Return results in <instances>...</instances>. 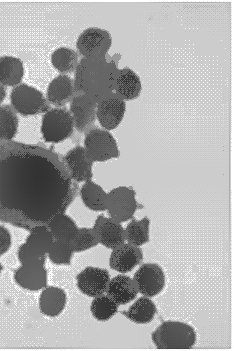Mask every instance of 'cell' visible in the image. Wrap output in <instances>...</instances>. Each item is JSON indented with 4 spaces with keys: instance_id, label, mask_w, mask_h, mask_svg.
<instances>
[{
    "instance_id": "603a6c76",
    "label": "cell",
    "mask_w": 234,
    "mask_h": 351,
    "mask_svg": "<svg viewBox=\"0 0 234 351\" xmlns=\"http://www.w3.org/2000/svg\"><path fill=\"white\" fill-rule=\"evenodd\" d=\"M78 53L68 47H60L53 51L51 61L53 66L61 74L74 71L79 62Z\"/></svg>"
},
{
    "instance_id": "83f0119b",
    "label": "cell",
    "mask_w": 234,
    "mask_h": 351,
    "mask_svg": "<svg viewBox=\"0 0 234 351\" xmlns=\"http://www.w3.org/2000/svg\"><path fill=\"white\" fill-rule=\"evenodd\" d=\"M118 304L107 295L94 297L90 309L95 318L101 321H107L113 316L118 310Z\"/></svg>"
},
{
    "instance_id": "e575fe53",
    "label": "cell",
    "mask_w": 234,
    "mask_h": 351,
    "mask_svg": "<svg viewBox=\"0 0 234 351\" xmlns=\"http://www.w3.org/2000/svg\"><path fill=\"white\" fill-rule=\"evenodd\" d=\"M2 270H3V266H2V264H1V262H0V274H1V272H2Z\"/></svg>"
},
{
    "instance_id": "3957f363",
    "label": "cell",
    "mask_w": 234,
    "mask_h": 351,
    "mask_svg": "<svg viewBox=\"0 0 234 351\" xmlns=\"http://www.w3.org/2000/svg\"><path fill=\"white\" fill-rule=\"evenodd\" d=\"M151 337L159 349H190L196 341L194 328L186 323L177 321L163 322L153 332Z\"/></svg>"
},
{
    "instance_id": "277c9868",
    "label": "cell",
    "mask_w": 234,
    "mask_h": 351,
    "mask_svg": "<svg viewBox=\"0 0 234 351\" xmlns=\"http://www.w3.org/2000/svg\"><path fill=\"white\" fill-rule=\"evenodd\" d=\"M74 129L73 119L68 109L56 107L49 108L44 113L41 132L45 142H61L71 136Z\"/></svg>"
},
{
    "instance_id": "f1b7e54d",
    "label": "cell",
    "mask_w": 234,
    "mask_h": 351,
    "mask_svg": "<svg viewBox=\"0 0 234 351\" xmlns=\"http://www.w3.org/2000/svg\"><path fill=\"white\" fill-rule=\"evenodd\" d=\"M54 241L48 227H41L30 231L25 243L38 253L46 255Z\"/></svg>"
},
{
    "instance_id": "7a4b0ae2",
    "label": "cell",
    "mask_w": 234,
    "mask_h": 351,
    "mask_svg": "<svg viewBox=\"0 0 234 351\" xmlns=\"http://www.w3.org/2000/svg\"><path fill=\"white\" fill-rule=\"evenodd\" d=\"M118 69L116 60L107 54L94 59L83 57L79 60L73 78L79 92L98 101L114 90Z\"/></svg>"
},
{
    "instance_id": "d6986e66",
    "label": "cell",
    "mask_w": 234,
    "mask_h": 351,
    "mask_svg": "<svg viewBox=\"0 0 234 351\" xmlns=\"http://www.w3.org/2000/svg\"><path fill=\"white\" fill-rule=\"evenodd\" d=\"M66 301V294L62 289L56 286H46L42 289L39 297V309L46 316L56 317L64 309Z\"/></svg>"
},
{
    "instance_id": "d6a6232c",
    "label": "cell",
    "mask_w": 234,
    "mask_h": 351,
    "mask_svg": "<svg viewBox=\"0 0 234 351\" xmlns=\"http://www.w3.org/2000/svg\"><path fill=\"white\" fill-rule=\"evenodd\" d=\"M12 244V237L6 227L0 225V256L5 254Z\"/></svg>"
},
{
    "instance_id": "484cf974",
    "label": "cell",
    "mask_w": 234,
    "mask_h": 351,
    "mask_svg": "<svg viewBox=\"0 0 234 351\" xmlns=\"http://www.w3.org/2000/svg\"><path fill=\"white\" fill-rule=\"evenodd\" d=\"M48 228L54 240L69 242L79 227L72 218L63 213L54 218Z\"/></svg>"
},
{
    "instance_id": "52a82bcc",
    "label": "cell",
    "mask_w": 234,
    "mask_h": 351,
    "mask_svg": "<svg viewBox=\"0 0 234 351\" xmlns=\"http://www.w3.org/2000/svg\"><path fill=\"white\" fill-rule=\"evenodd\" d=\"M135 196V191L126 186L111 190L108 193L106 210L109 217L120 223L131 219L138 207Z\"/></svg>"
},
{
    "instance_id": "9a60e30c",
    "label": "cell",
    "mask_w": 234,
    "mask_h": 351,
    "mask_svg": "<svg viewBox=\"0 0 234 351\" xmlns=\"http://www.w3.org/2000/svg\"><path fill=\"white\" fill-rule=\"evenodd\" d=\"M79 93L73 78L65 74L55 76L49 83L46 99L56 107H62L70 102Z\"/></svg>"
},
{
    "instance_id": "7c38bea8",
    "label": "cell",
    "mask_w": 234,
    "mask_h": 351,
    "mask_svg": "<svg viewBox=\"0 0 234 351\" xmlns=\"http://www.w3.org/2000/svg\"><path fill=\"white\" fill-rule=\"evenodd\" d=\"M63 159L69 174L74 181L85 182L92 180L94 162L84 146H77L72 148Z\"/></svg>"
},
{
    "instance_id": "6da1fadb",
    "label": "cell",
    "mask_w": 234,
    "mask_h": 351,
    "mask_svg": "<svg viewBox=\"0 0 234 351\" xmlns=\"http://www.w3.org/2000/svg\"><path fill=\"white\" fill-rule=\"evenodd\" d=\"M79 192L64 159L30 144H0V221L29 231L48 227Z\"/></svg>"
},
{
    "instance_id": "4316f807",
    "label": "cell",
    "mask_w": 234,
    "mask_h": 351,
    "mask_svg": "<svg viewBox=\"0 0 234 351\" xmlns=\"http://www.w3.org/2000/svg\"><path fill=\"white\" fill-rule=\"evenodd\" d=\"M18 128L15 111L8 105H0V144L11 141Z\"/></svg>"
},
{
    "instance_id": "ba28073f",
    "label": "cell",
    "mask_w": 234,
    "mask_h": 351,
    "mask_svg": "<svg viewBox=\"0 0 234 351\" xmlns=\"http://www.w3.org/2000/svg\"><path fill=\"white\" fill-rule=\"evenodd\" d=\"M112 43V37L106 30L99 27H89L78 36L76 47L84 58L94 59L107 54Z\"/></svg>"
},
{
    "instance_id": "7402d4cb",
    "label": "cell",
    "mask_w": 234,
    "mask_h": 351,
    "mask_svg": "<svg viewBox=\"0 0 234 351\" xmlns=\"http://www.w3.org/2000/svg\"><path fill=\"white\" fill-rule=\"evenodd\" d=\"M23 74V64L19 58L10 56L0 57V83L3 85H18Z\"/></svg>"
},
{
    "instance_id": "ffe728a7",
    "label": "cell",
    "mask_w": 234,
    "mask_h": 351,
    "mask_svg": "<svg viewBox=\"0 0 234 351\" xmlns=\"http://www.w3.org/2000/svg\"><path fill=\"white\" fill-rule=\"evenodd\" d=\"M106 292L118 305H124L133 300L138 292L133 279L119 275L110 280Z\"/></svg>"
},
{
    "instance_id": "9c48e42d",
    "label": "cell",
    "mask_w": 234,
    "mask_h": 351,
    "mask_svg": "<svg viewBox=\"0 0 234 351\" xmlns=\"http://www.w3.org/2000/svg\"><path fill=\"white\" fill-rule=\"evenodd\" d=\"M125 110L124 100L112 91L98 101L97 120L102 128L113 130L121 123Z\"/></svg>"
},
{
    "instance_id": "836d02e7",
    "label": "cell",
    "mask_w": 234,
    "mask_h": 351,
    "mask_svg": "<svg viewBox=\"0 0 234 351\" xmlns=\"http://www.w3.org/2000/svg\"><path fill=\"white\" fill-rule=\"evenodd\" d=\"M6 91L4 86L0 83V103H1L6 97Z\"/></svg>"
},
{
    "instance_id": "44dd1931",
    "label": "cell",
    "mask_w": 234,
    "mask_h": 351,
    "mask_svg": "<svg viewBox=\"0 0 234 351\" xmlns=\"http://www.w3.org/2000/svg\"><path fill=\"white\" fill-rule=\"evenodd\" d=\"M79 193L83 203L88 209L96 212L106 210L108 193L98 184L92 180L85 182Z\"/></svg>"
},
{
    "instance_id": "f546056e",
    "label": "cell",
    "mask_w": 234,
    "mask_h": 351,
    "mask_svg": "<svg viewBox=\"0 0 234 351\" xmlns=\"http://www.w3.org/2000/svg\"><path fill=\"white\" fill-rule=\"evenodd\" d=\"M73 253L69 242L54 240L47 254L53 263L68 265L71 263Z\"/></svg>"
},
{
    "instance_id": "ac0fdd59",
    "label": "cell",
    "mask_w": 234,
    "mask_h": 351,
    "mask_svg": "<svg viewBox=\"0 0 234 351\" xmlns=\"http://www.w3.org/2000/svg\"><path fill=\"white\" fill-rule=\"evenodd\" d=\"M114 90L124 100H131L139 95L141 82L138 75L129 68L118 69L115 78Z\"/></svg>"
},
{
    "instance_id": "1f68e13d",
    "label": "cell",
    "mask_w": 234,
    "mask_h": 351,
    "mask_svg": "<svg viewBox=\"0 0 234 351\" xmlns=\"http://www.w3.org/2000/svg\"><path fill=\"white\" fill-rule=\"evenodd\" d=\"M17 255L21 265H44L46 259V255L38 253L25 242L19 247Z\"/></svg>"
},
{
    "instance_id": "4dcf8cb0",
    "label": "cell",
    "mask_w": 234,
    "mask_h": 351,
    "mask_svg": "<svg viewBox=\"0 0 234 351\" xmlns=\"http://www.w3.org/2000/svg\"><path fill=\"white\" fill-rule=\"evenodd\" d=\"M74 252H82L96 246L98 244L93 228H79L69 242Z\"/></svg>"
},
{
    "instance_id": "8fae6325",
    "label": "cell",
    "mask_w": 234,
    "mask_h": 351,
    "mask_svg": "<svg viewBox=\"0 0 234 351\" xmlns=\"http://www.w3.org/2000/svg\"><path fill=\"white\" fill-rule=\"evenodd\" d=\"M133 280L137 292L146 297H153L160 293L165 285V275L160 266L146 263L135 273Z\"/></svg>"
},
{
    "instance_id": "2e32d148",
    "label": "cell",
    "mask_w": 234,
    "mask_h": 351,
    "mask_svg": "<svg viewBox=\"0 0 234 351\" xmlns=\"http://www.w3.org/2000/svg\"><path fill=\"white\" fill-rule=\"evenodd\" d=\"M142 260V251L139 247L124 243L112 250L109 265L112 269L125 273L131 271Z\"/></svg>"
},
{
    "instance_id": "8992f818",
    "label": "cell",
    "mask_w": 234,
    "mask_h": 351,
    "mask_svg": "<svg viewBox=\"0 0 234 351\" xmlns=\"http://www.w3.org/2000/svg\"><path fill=\"white\" fill-rule=\"evenodd\" d=\"M11 102L14 110L24 116L45 113L50 108V103L40 91L25 83L14 87Z\"/></svg>"
},
{
    "instance_id": "d4e9b609",
    "label": "cell",
    "mask_w": 234,
    "mask_h": 351,
    "mask_svg": "<svg viewBox=\"0 0 234 351\" xmlns=\"http://www.w3.org/2000/svg\"><path fill=\"white\" fill-rule=\"evenodd\" d=\"M150 221L147 217L140 220L133 218L125 229V240L128 243L139 247L149 241Z\"/></svg>"
},
{
    "instance_id": "5bb4252c",
    "label": "cell",
    "mask_w": 234,
    "mask_h": 351,
    "mask_svg": "<svg viewBox=\"0 0 234 351\" xmlns=\"http://www.w3.org/2000/svg\"><path fill=\"white\" fill-rule=\"evenodd\" d=\"M93 229L98 243L105 247L114 249L125 242V229L121 223L104 215H98Z\"/></svg>"
},
{
    "instance_id": "4fadbf2b",
    "label": "cell",
    "mask_w": 234,
    "mask_h": 351,
    "mask_svg": "<svg viewBox=\"0 0 234 351\" xmlns=\"http://www.w3.org/2000/svg\"><path fill=\"white\" fill-rule=\"evenodd\" d=\"M110 280L106 270L89 266L78 274L76 284L82 293L94 298L106 292Z\"/></svg>"
},
{
    "instance_id": "5b68a950",
    "label": "cell",
    "mask_w": 234,
    "mask_h": 351,
    "mask_svg": "<svg viewBox=\"0 0 234 351\" xmlns=\"http://www.w3.org/2000/svg\"><path fill=\"white\" fill-rule=\"evenodd\" d=\"M84 147L94 162L106 161L120 155L114 137L102 128L93 126L86 132Z\"/></svg>"
},
{
    "instance_id": "e0dca14e",
    "label": "cell",
    "mask_w": 234,
    "mask_h": 351,
    "mask_svg": "<svg viewBox=\"0 0 234 351\" xmlns=\"http://www.w3.org/2000/svg\"><path fill=\"white\" fill-rule=\"evenodd\" d=\"M14 279L23 289L39 291L47 286V271L44 265H21L15 272Z\"/></svg>"
},
{
    "instance_id": "cb8c5ba5",
    "label": "cell",
    "mask_w": 234,
    "mask_h": 351,
    "mask_svg": "<svg viewBox=\"0 0 234 351\" xmlns=\"http://www.w3.org/2000/svg\"><path fill=\"white\" fill-rule=\"evenodd\" d=\"M157 312L154 303L146 296L138 298L126 312V317L139 324L147 323L153 318Z\"/></svg>"
},
{
    "instance_id": "30bf717a",
    "label": "cell",
    "mask_w": 234,
    "mask_h": 351,
    "mask_svg": "<svg viewBox=\"0 0 234 351\" xmlns=\"http://www.w3.org/2000/svg\"><path fill=\"white\" fill-rule=\"evenodd\" d=\"M69 103L68 110L74 128L79 132L86 133L94 126L97 120L98 101L86 94L79 92Z\"/></svg>"
}]
</instances>
